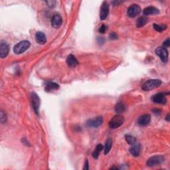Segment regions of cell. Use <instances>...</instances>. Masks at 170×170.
<instances>
[{
    "instance_id": "6da1fadb",
    "label": "cell",
    "mask_w": 170,
    "mask_h": 170,
    "mask_svg": "<svg viewBox=\"0 0 170 170\" xmlns=\"http://www.w3.org/2000/svg\"><path fill=\"white\" fill-rule=\"evenodd\" d=\"M162 85V81L159 79H150L146 81L142 85V88L144 91H149L159 87Z\"/></svg>"
},
{
    "instance_id": "7a4b0ae2",
    "label": "cell",
    "mask_w": 170,
    "mask_h": 170,
    "mask_svg": "<svg viewBox=\"0 0 170 170\" xmlns=\"http://www.w3.org/2000/svg\"><path fill=\"white\" fill-rule=\"evenodd\" d=\"M30 45H31V43L28 41H22L21 42L18 43V44H16L14 46V48H13V51L15 53V54H21V53H24L25 51H27L29 48Z\"/></svg>"
},
{
    "instance_id": "3957f363",
    "label": "cell",
    "mask_w": 170,
    "mask_h": 170,
    "mask_svg": "<svg viewBox=\"0 0 170 170\" xmlns=\"http://www.w3.org/2000/svg\"><path fill=\"white\" fill-rule=\"evenodd\" d=\"M124 122V118L120 114H117L113 117L109 122V127L112 129H115L120 127L123 124Z\"/></svg>"
},
{
    "instance_id": "277c9868",
    "label": "cell",
    "mask_w": 170,
    "mask_h": 170,
    "mask_svg": "<svg viewBox=\"0 0 170 170\" xmlns=\"http://www.w3.org/2000/svg\"><path fill=\"white\" fill-rule=\"evenodd\" d=\"M164 161V158L162 156H155L148 159L146 164H147V165L149 166V167H153V166L158 165L162 164Z\"/></svg>"
},
{
    "instance_id": "5b68a950",
    "label": "cell",
    "mask_w": 170,
    "mask_h": 170,
    "mask_svg": "<svg viewBox=\"0 0 170 170\" xmlns=\"http://www.w3.org/2000/svg\"><path fill=\"white\" fill-rule=\"evenodd\" d=\"M156 53L160 59L162 60V62L166 63L168 60V51L166 48L164 47H159L156 50Z\"/></svg>"
},
{
    "instance_id": "8992f818",
    "label": "cell",
    "mask_w": 170,
    "mask_h": 170,
    "mask_svg": "<svg viewBox=\"0 0 170 170\" xmlns=\"http://www.w3.org/2000/svg\"><path fill=\"white\" fill-rule=\"evenodd\" d=\"M31 104L36 114L39 115V110L40 107V104H41V101L38 96V95L35 92H33L31 96Z\"/></svg>"
},
{
    "instance_id": "52a82bcc",
    "label": "cell",
    "mask_w": 170,
    "mask_h": 170,
    "mask_svg": "<svg viewBox=\"0 0 170 170\" xmlns=\"http://www.w3.org/2000/svg\"><path fill=\"white\" fill-rule=\"evenodd\" d=\"M141 12V8L138 5L134 4L130 5L127 10V14L130 18H135Z\"/></svg>"
},
{
    "instance_id": "ba28073f",
    "label": "cell",
    "mask_w": 170,
    "mask_h": 170,
    "mask_svg": "<svg viewBox=\"0 0 170 170\" xmlns=\"http://www.w3.org/2000/svg\"><path fill=\"white\" fill-rule=\"evenodd\" d=\"M109 13V4L107 2H103L101 8V12H100V18L101 20H104L108 15Z\"/></svg>"
},
{
    "instance_id": "9c48e42d",
    "label": "cell",
    "mask_w": 170,
    "mask_h": 170,
    "mask_svg": "<svg viewBox=\"0 0 170 170\" xmlns=\"http://www.w3.org/2000/svg\"><path fill=\"white\" fill-rule=\"evenodd\" d=\"M152 100L153 102L157 103V104H165L167 102V99L165 98V94L164 92L158 93V94L154 95L152 96Z\"/></svg>"
},
{
    "instance_id": "30bf717a",
    "label": "cell",
    "mask_w": 170,
    "mask_h": 170,
    "mask_svg": "<svg viewBox=\"0 0 170 170\" xmlns=\"http://www.w3.org/2000/svg\"><path fill=\"white\" fill-rule=\"evenodd\" d=\"M103 122V119L102 116H98V117L90 119L86 122V125L88 127H92V128H97L99 126H101Z\"/></svg>"
},
{
    "instance_id": "8fae6325",
    "label": "cell",
    "mask_w": 170,
    "mask_h": 170,
    "mask_svg": "<svg viewBox=\"0 0 170 170\" xmlns=\"http://www.w3.org/2000/svg\"><path fill=\"white\" fill-rule=\"evenodd\" d=\"M63 23V19L61 16L58 13H56L53 16L51 19V25L55 29H58L61 26Z\"/></svg>"
},
{
    "instance_id": "7c38bea8",
    "label": "cell",
    "mask_w": 170,
    "mask_h": 170,
    "mask_svg": "<svg viewBox=\"0 0 170 170\" xmlns=\"http://www.w3.org/2000/svg\"><path fill=\"white\" fill-rule=\"evenodd\" d=\"M9 51V47L6 42L2 41L0 44V56L1 58H5L8 56Z\"/></svg>"
},
{
    "instance_id": "4fadbf2b",
    "label": "cell",
    "mask_w": 170,
    "mask_h": 170,
    "mask_svg": "<svg viewBox=\"0 0 170 170\" xmlns=\"http://www.w3.org/2000/svg\"><path fill=\"white\" fill-rule=\"evenodd\" d=\"M66 64L68 65L69 67L74 68L79 65V61L74 55H69L66 59Z\"/></svg>"
},
{
    "instance_id": "5bb4252c",
    "label": "cell",
    "mask_w": 170,
    "mask_h": 170,
    "mask_svg": "<svg viewBox=\"0 0 170 170\" xmlns=\"http://www.w3.org/2000/svg\"><path fill=\"white\" fill-rule=\"evenodd\" d=\"M151 120V116L149 114H144L140 116L138 119V123L140 126L148 125Z\"/></svg>"
},
{
    "instance_id": "9a60e30c",
    "label": "cell",
    "mask_w": 170,
    "mask_h": 170,
    "mask_svg": "<svg viewBox=\"0 0 170 170\" xmlns=\"http://www.w3.org/2000/svg\"><path fill=\"white\" fill-rule=\"evenodd\" d=\"M35 39L37 43H39L40 45H44L47 42L46 35H45L44 33H43L41 31H38L36 33Z\"/></svg>"
},
{
    "instance_id": "2e32d148",
    "label": "cell",
    "mask_w": 170,
    "mask_h": 170,
    "mask_svg": "<svg viewBox=\"0 0 170 170\" xmlns=\"http://www.w3.org/2000/svg\"><path fill=\"white\" fill-rule=\"evenodd\" d=\"M159 13V9H157L155 7H148L144 9L143 11V13H144V15H156L158 14Z\"/></svg>"
},
{
    "instance_id": "e0dca14e",
    "label": "cell",
    "mask_w": 170,
    "mask_h": 170,
    "mask_svg": "<svg viewBox=\"0 0 170 170\" xmlns=\"http://www.w3.org/2000/svg\"><path fill=\"white\" fill-rule=\"evenodd\" d=\"M59 88V86L56 84V83L53 82H47L45 84V90L47 92H53L57 90Z\"/></svg>"
},
{
    "instance_id": "ac0fdd59",
    "label": "cell",
    "mask_w": 170,
    "mask_h": 170,
    "mask_svg": "<svg viewBox=\"0 0 170 170\" xmlns=\"http://www.w3.org/2000/svg\"><path fill=\"white\" fill-rule=\"evenodd\" d=\"M130 152L132 156L137 157L140 154V145L139 144H136V143L134 145H132L130 149Z\"/></svg>"
},
{
    "instance_id": "d6986e66",
    "label": "cell",
    "mask_w": 170,
    "mask_h": 170,
    "mask_svg": "<svg viewBox=\"0 0 170 170\" xmlns=\"http://www.w3.org/2000/svg\"><path fill=\"white\" fill-rule=\"evenodd\" d=\"M148 19L147 18H146V17H141V18H138L137 21H136V27H144L148 23Z\"/></svg>"
},
{
    "instance_id": "ffe728a7",
    "label": "cell",
    "mask_w": 170,
    "mask_h": 170,
    "mask_svg": "<svg viewBox=\"0 0 170 170\" xmlns=\"http://www.w3.org/2000/svg\"><path fill=\"white\" fill-rule=\"evenodd\" d=\"M115 111L118 114H121L126 111V106L122 102H118L115 106Z\"/></svg>"
},
{
    "instance_id": "44dd1931",
    "label": "cell",
    "mask_w": 170,
    "mask_h": 170,
    "mask_svg": "<svg viewBox=\"0 0 170 170\" xmlns=\"http://www.w3.org/2000/svg\"><path fill=\"white\" fill-rule=\"evenodd\" d=\"M104 149V147L102 144H98L95 149V151L92 152V157L95 159H98V156L100 155V153Z\"/></svg>"
},
{
    "instance_id": "7402d4cb",
    "label": "cell",
    "mask_w": 170,
    "mask_h": 170,
    "mask_svg": "<svg viewBox=\"0 0 170 170\" xmlns=\"http://www.w3.org/2000/svg\"><path fill=\"white\" fill-rule=\"evenodd\" d=\"M112 139L108 138L107 140L106 141L104 148V154L105 155L108 154V153H109V152L111 151V149L112 148Z\"/></svg>"
},
{
    "instance_id": "603a6c76",
    "label": "cell",
    "mask_w": 170,
    "mask_h": 170,
    "mask_svg": "<svg viewBox=\"0 0 170 170\" xmlns=\"http://www.w3.org/2000/svg\"><path fill=\"white\" fill-rule=\"evenodd\" d=\"M125 140H126V142H127L128 144H129L130 145L132 146L136 143V139L134 137H133V136L131 135H126Z\"/></svg>"
},
{
    "instance_id": "cb8c5ba5",
    "label": "cell",
    "mask_w": 170,
    "mask_h": 170,
    "mask_svg": "<svg viewBox=\"0 0 170 170\" xmlns=\"http://www.w3.org/2000/svg\"><path fill=\"white\" fill-rule=\"evenodd\" d=\"M154 28L156 31L161 33L163 31H164L165 29H167V25H158V24H154Z\"/></svg>"
},
{
    "instance_id": "d4e9b609",
    "label": "cell",
    "mask_w": 170,
    "mask_h": 170,
    "mask_svg": "<svg viewBox=\"0 0 170 170\" xmlns=\"http://www.w3.org/2000/svg\"><path fill=\"white\" fill-rule=\"evenodd\" d=\"M109 39L111 40H115L118 39V35L115 32H112L109 34Z\"/></svg>"
},
{
    "instance_id": "484cf974",
    "label": "cell",
    "mask_w": 170,
    "mask_h": 170,
    "mask_svg": "<svg viewBox=\"0 0 170 170\" xmlns=\"http://www.w3.org/2000/svg\"><path fill=\"white\" fill-rule=\"evenodd\" d=\"M45 3H47V6H49V8H54L56 5V2L55 1H47L45 2Z\"/></svg>"
},
{
    "instance_id": "4316f807",
    "label": "cell",
    "mask_w": 170,
    "mask_h": 170,
    "mask_svg": "<svg viewBox=\"0 0 170 170\" xmlns=\"http://www.w3.org/2000/svg\"><path fill=\"white\" fill-rule=\"evenodd\" d=\"M7 120V116H6V114H5L4 112H3V111H2L1 112V122L2 123H4Z\"/></svg>"
},
{
    "instance_id": "83f0119b",
    "label": "cell",
    "mask_w": 170,
    "mask_h": 170,
    "mask_svg": "<svg viewBox=\"0 0 170 170\" xmlns=\"http://www.w3.org/2000/svg\"><path fill=\"white\" fill-rule=\"evenodd\" d=\"M106 29H107V27H106V26L105 25H102V26L101 27L99 28L98 31L101 33H104Z\"/></svg>"
},
{
    "instance_id": "f1b7e54d",
    "label": "cell",
    "mask_w": 170,
    "mask_h": 170,
    "mask_svg": "<svg viewBox=\"0 0 170 170\" xmlns=\"http://www.w3.org/2000/svg\"><path fill=\"white\" fill-rule=\"evenodd\" d=\"M170 45V42H169V39L168 38L164 42V47L165 48H168Z\"/></svg>"
},
{
    "instance_id": "f546056e",
    "label": "cell",
    "mask_w": 170,
    "mask_h": 170,
    "mask_svg": "<svg viewBox=\"0 0 170 170\" xmlns=\"http://www.w3.org/2000/svg\"><path fill=\"white\" fill-rule=\"evenodd\" d=\"M89 169V167H88V160L86 159V160L85 161V165H84V168H83V169Z\"/></svg>"
},
{
    "instance_id": "4dcf8cb0",
    "label": "cell",
    "mask_w": 170,
    "mask_h": 170,
    "mask_svg": "<svg viewBox=\"0 0 170 170\" xmlns=\"http://www.w3.org/2000/svg\"><path fill=\"white\" fill-rule=\"evenodd\" d=\"M153 112L154 113H156V114H160L161 113V110L159 109H153Z\"/></svg>"
},
{
    "instance_id": "1f68e13d",
    "label": "cell",
    "mask_w": 170,
    "mask_h": 170,
    "mask_svg": "<svg viewBox=\"0 0 170 170\" xmlns=\"http://www.w3.org/2000/svg\"><path fill=\"white\" fill-rule=\"evenodd\" d=\"M165 120H167L168 122L169 121V114H168L167 115V116H166Z\"/></svg>"
}]
</instances>
